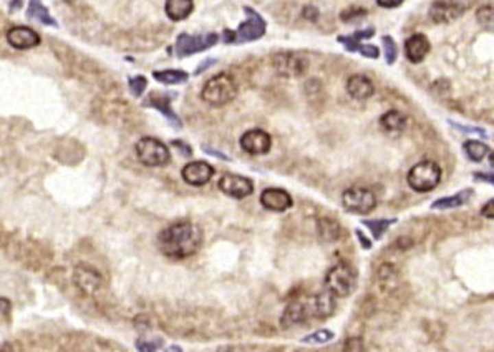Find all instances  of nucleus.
<instances>
[{
	"label": "nucleus",
	"mask_w": 494,
	"mask_h": 352,
	"mask_svg": "<svg viewBox=\"0 0 494 352\" xmlns=\"http://www.w3.org/2000/svg\"><path fill=\"white\" fill-rule=\"evenodd\" d=\"M202 244V231L198 224L179 221L158 235V248L166 258L186 259L196 255Z\"/></svg>",
	"instance_id": "f257e3e1"
},
{
	"label": "nucleus",
	"mask_w": 494,
	"mask_h": 352,
	"mask_svg": "<svg viewBox=\"0 0 494 352\" xmlns=\"http://www.w3.org/2000/svg\"><path fill=\"white\" fill-rule=\"evenodd\" d=\"M336 306V296L330 294L329 291L304 296V298L294 299L292 303L287 304L281 324L282 327H292L310 321V319H327L333 314Z\"/></svg>",
	"instance_id": "f03ea898"
},
{
	"label": "nucleus",
	"mask_w": 494,
	"mask_h": 352,
	"mask_svg": "<svg viewBox=\"0 0 494 352\" xmlns=\"http://www.w3.org/2000/svg\"><path fill=\"white\" fill-rule=\"evenodd\" d=\"M237 97V85L228 73H219L202 86V102L211 106H224Z\"/></svg>",
	"instance_id": "7ed1b4c3"
},
{
	"label": "nucleus",
	"mask_w": 494,
	"mask_h": 352,
	"mask_svg": "<svg viewBox=\"0 0 494 352\" xmlns=\"http://www.w3.org/2000/svg\"><path fill=\"white\" fill-rule=\"evenodd\" d=\"M357 278L355 268L346 263H338L325 274V291L336 298H345L355 290Z\"/></svg>",
	"instance_id": "20e7f679"
},
{
	"label": "nucleus",
	"mask_w": 494,
	"mask_h": 352,
	"mask_svg": "<svg viewBox=\"0 0 494 352\" xmlns=\"http://www.w3.org/2000/svg\"><path fill=\"white\" fill-rule=\"evenodd\" d=\"M410 188L415 189L416 193H430L433 191L441 181V168L440 165L432 160H425L412 166V169L406 175Z\"/></svg>",
	"instance_id": "39448f33"
},
{
	"label": "nucleus",
	"mask_w": 494,
	"mask_h": 352,
	"mask_svg": "<svg viewBox=\"0 0 494 352\" xmlns=\"http://www.w3.org/2000/svg\"><path fill=\"white\" fill-rule=\"evenodd\" d=\"M244 12L247 15V21L239 25L236 32L226 30L224 32V40L228 43H242L257 40L262 35L266 34V21L257 14L256 10L250 7H244Z\"/></svg>",
	"instance_id": "423d86ee"
},
{
	"label": "nucleus",
	"mask_w": 494,
	"mask_h": 352,
	"mask_svg": "<svg viewBox=\"0 0 494 352\" xmlns=\"http://www.w3.org/2000/svg\"><path fill=\"white\" fill-rule=\"evenodd\" d=\"M137 156L145 166H151V168H158V166H165L169 163L171 153L169 148L158 138L145 137L138 141L137 146Z\"/></svg>",
	"instance_id": "0eeeda50"
},
{
	"label": "nucleus",
	"mask_w": 494,
	"mask_h": 352,
	"mask_svg": "<svg viewBox=\"0 0 494 352\" xmlns=\"http://www.w3.org/2000/svg\"><path fill=\"white\" fill-rule=\"evenodd\" d=\"M270 65L284 78H298L307 72V58L296 52H277L270 57Z\"/></svg>",
	"instance_id": "6e6552de"
},
{
	"label": "nucleus",
	"mask_w": 494,
	"mask_h": 352,
	"mask_svg": "<svg viewBox=\"0 0 494 352\" xmlns=\"http://www.w3.org/2000/svg\"><path fill=\"white\" fill-rule=\"evenodd\" d=\"M342 203L346 211L355 215H368L377 207V198L372 189L364 187H352L342 195Z\"/></svg>",
	"instance_id": "1a4fd4ad"
},
{
	"label": "nucleus",
	"mask_w": 494,
	"mask_h": 352,
	"mask_svg": "<svg viewBox=\"0 0 494 352\" xmlns=\"http://www.w3.org/2000/svg\"><path fill=\"white\" fill-rule=\"evenodd\" d=\"M217 40H219L217 34H206V35L181 34L176 40L178 57H188V55L202 52V50L216 45Z\"/></svg>",
	"instance_id": "9d476101"
},
{
	"label": "nucleus",
	"mask_w": 494,
	"mask_h": 352,
	"mask_svg": "<svg viewBox=\"0 0 494 352\" xmlns=\"http://www.w3.org/2000/svg\"><path fill=\"white\" fill-rule=\"evenodd\" d=\"M466 7L460 0H435L430 5L428 15L435 23H451L464 14Z\"/></svg>",
	"instance_id": "9b49d317"
},
{
	"label": "nucleus",
	"mask_w": 494,
	"mask_h": 352,
	"mask_svg": "<svg viewBox=\"0 0 494 352\" xmlns=\"http://www.w3.org/2000/svg\"><path fill=\"white\" fill-rule=\"evenodd\" d=\"M217 187L224 195L236 198V200L247 198L249 195H252L254 191V185L249 178L234 175V173H226V175L219 180Z\"/></svg>",
	"instance_id": "f8f14e48"
},
{
	"label": "nucleus",
	"mask_w": 494,
	"mask_h": 352,
	"mask_svg": "<svg viewBox=\"0 0 494 352\" xmlns=\"http://www.w3.org/2000/svg\"><path fill=\"white\" fill-rule=\"evenodd\" d=\"M241 148L249 155H266L272 148V138L264 130H249L239 140Z\"/></svg>",
	"instance_id": "ddd939ff"
},
{
	"label": "nucleus",
	"mask_w": 494,
	"mask_h": 352,
	"mask_svg": "<svg viewBox=\"0 0 494 352\" xmlns=\"http://www.w3.org/2000/svg\"><path fill=\"white\" fill-rule=\"evenodd\" d=\"M214 175V168L206 161H191L183 168L181 176L191 187H204Z\"/></svg>",
	"instance_id": "4468645a"
},
{
	"label": "nucleus",
	"mask_w": 494,
	"mask_h": 352,
	"mask_svg": "<svg viewBox=\"0 0 494 352\" xmlns=\"http://www.w3.org/2000/svg\"><path fill=\"white\" fill-rule=\"evenodd\" d=\"M40 40H42L40 35L34 29H30V27L15 25L7 30V42L17 50L34 49V47L38 45Z\"/></svg>",
	"instance_id": "2eb2a0df"
},
{
	"label": "nucleus",
	"mask_w": 494,
	"mask_h": 352,
	"mask_svg": "<svg viewBox=\"0 0 494 352\" xmlns=\"http://www.w3.org/2000/svg\"><path fill=\"white\" fill-rule=\"evenodd\" d=\"M261 204L274 213H284L292 208V196L282 188H266L261 195Z\"/></svg>",
	"instance_id": "dca6fc26"
},
{
	"label": "nucleus",
	"mask_w": 494,
	"mask_h": 352,
	"mask_svg": "<svg viewBox=\"0 0 494 352\" xmlns=\"http://www.w3.org/2000/svg\"><path fill=\"white\" fill-rule=\"evenodd\" d=\"M73 283L77 284L80 291L91 296L102 288V276H99L98 271H95L93 268L85 266V264H80V266L75 268Z\"/></svg>",
	"instance_id": "f3484780"
},
{
	"label": "nucleus",
	"mask_w": 494,
	"mask_h": 352,
	"mask_svg": "<svg viewBox=\"0 0 494 352\" xmlns=\"http://www.w3.org/2000/svg\"><path fill=\"white\" fill-rule=\"evenodd\" d=\"M432 50L430 40L423 34H415L405 42V55L412 63H421Z\"/></svg>",
	"instance_id": "a211bd4d"
},
{
	"label": "nucleus",
	"mask_w": 494,
	"mask_h": 352,
	"mask_svg": "<svg viewBox=\"0 0 494 352\" xmlns=\"http://www.w3.org/2000/svg\"><path fill=\"white\" fill-rule=\"evenodd\" d=\"M346 92L352 98L355 100H366L370 98L375 92V86H373L372 80L365 75H352V77L346 80Z\"/></svg>",
	"instance_id": "6ab92c4d"
},
{
	"label": "nucleus",
	"mask_w": 494,
	"mask_h": 352,
	"mask_svg": "<svg viewBox=\"0 0 494 352\" xmlns=\"http://www.w3.org/2000/svg\"><path fill=\"white\" fill-rule=\"evenodd\" d=\"M166 15L173 22H181L188 19L194 10L193 0H166Z\"/></svg>",
	"instance_id": "aec40b11"
},
{
	"label": "nucleus",
	"mask_w": 494,
	"mask_h": 352,
	"mask_svg": "<svg viewBox=\"0 0 494 352\" xmlns=\"http://www.w3.org/2000/svg\"><path fill=\"white\" fill-rule=\"evenodd\" d=\"M317 233L322 241L333 243V241L340 238L342 228L340 224H338V221L333 220V218H320V220L317 221Z\"/></svg>",
	"instance_id": "412c9836"
},
{
	"label": "nucleus",
	"mask_w": 494,
	"mask_h": 352,
	"mask_svg": "<svg viewBox=\"0 0 494 352\" xmlns=\"http://www.w3.org/2000/svg\"><path fill=\"white\" fill-rule=\"evenodd\" d=\"M380 125L385 132L400 133L403 132L406 126V117L401 112H398V110H390V112L381 115Z\"/></svg>",
	"instance_id": "4be33fe9"
},
{
	"label": "nucleus",
	"mask_w": 494,
	"mask_h": 352,
	"mask_svg": "<svg viewBox=\"0 0 494 352\" xmlns=\"http://www.w3.org/2000/svg\"><path fill=\"white\" fill-rule=\"evenodd\" d=\"M27 15H29L30 19H37V21L40 23H43V25L58 27L57 21L51 17L49 9L42 3V0H30L29 9H27Z\"/></svg>",
	"instance_id": "5701e85b"
},
{
	"label": "nucleus",
	"mask_w": 494,
	"mask_h": 352,
	"mask_svg": "<svg viewBox=\"0 0 494 352\" xmlns=\"http://www.w3.org/2000/svg\"><path fill=\"white\" fill-rule=\"evenodd\" d=\"M146 105L154 106V108L159 110V112L165 113L166 118H168L169 121H173V124L176 126L181 125V121H179L176 113H174L173 108H171L168 97H163V95H159V93H151L150 97L146 98Z\"/></svg>",
	"instance_id": "b1692460"
},
{
	"label": "nucleus",
	"mask_w": 494,
	"mask_h": 352,
	"mask_svg": "<svg viewBox=\"0 0 494 352\" xmlns=\"http://www.w3.org/2000/svg\"><path fill=\"white\" fill-rule=\"evenodd\" d=\"M471 189H463V191L456 193V195L453 196H446V198H440V200H436L435 203L432 204L433 209H453V208H460L463 207V204L466 203V201L469 200V196H471Z\"/></svg>",
	"instance_id": "393cba45"
},
{
	"label": "nucleus",
	"mask_w": 494,
	"mask_h": 352,
	"mask_svg": "<svg viewBox=\"0 0 494 352\" xmlns=\"http://www.w3.org/2000/svg\"><path fill=\"white\" fill-rule=\"evenodd\" d=\"M463 150H464L466 156H468L471 161H476V163L483 161L489 153V146L483 143V141H478V140L464 141Z\"/></svg>",
	"instance_id": "a878e982"
},
{
	"label": "nucleus",
	"mask_w": 494,
	"mask_h": 352,
	"mask_svg": "<svg viewBox=\"0 0 494 352\" xmlns=\"http://www.w3.org/2000/svg\"><path fill=\"white\" fill-rule=\"evenodd\" d=\"M153 77L165 85H179V83L188 80L189 75L183 70H159V72L153 73Z\"/></svg>",
	"instance_id": "bb28decb"
},
{
	"label": "nucleus",
	"mask_w": 494,
	"mask_h": 352,
	"mask_svg": "<svg viewBox=\"0 0 494 352\" xmlns=\"http://www.w3.org/2000/svg\"><path fill=\"white\" fill-rule=\"evenodd\" d=\"M397 220H366L364 221V224L366 228L372 231L373 238L375 239H380L381 236H384V233L388 229L390 226H392L393 223H395Z\"/></svg>",
	"instance_id": "cd10ccee"
},
{
	"label": "nucleus",
	"mask_w": 494,
	"mask_h": 352,
	"mask_svg": "<svg viewBox=\"0 0 494 352\" xmlns=\"http://www.w3.org/2000/svg\"><path fill=\"white\" fill-rule=\"evenodd\" d=\"M332 339H333V332L332 331L320 329V331L312 332V334L305 336V338L302 339V342H304V344H325V342L332 341Z\"/></svg>",
	"instance_id": "c85d7f7f"
},
{
	"label": "nucleus",
	"mask_w": 494,
	"mask_h": 352,
	"mask_svg": "<svg viewBox=\"0 0 494 352\" xmlns=\"http://www.w3.org/2000/svg\"><path fill=\"white\" fill-rule=\"evenodd\" d=\"M381 42H384V50H385L386 63H388V65H393V63L397 62V55H398L397 43H395V40H393L392 37H388V35H385V37L381 38Z\"/></svg>",
	"instance_id": "c756f323"
},
{
	"label": "nucleus",
	"mask_w": 494,
	"mask_h": 352,
	"mask_svg": "<svg viewBox=\"0 0 494 352\" xmlns=\"http://www.w3.org/2000/svg\"><path fill=\"white\" fill-rule=\"evenodd\" d=\"M478 22L486 29L494 30V7H483L478 10Z\"/></svg>",
	"instance_id": "7c9ffc66"
},
{
	"label": "nucleus",
	"mask_w": 494,
	"mask_h": 352,
	"mask_svg": "<svg viewBox=\"0 0 494 352\" xmlns=\"http://www.w3.org/2000/svg\"><path fill=\"white\" fill-rule=\"evenodd\" d=\"M366 15V10L365 9H360V7H352V9H346L340 14V19L344 22H355V21H360V19H364Z\"/></svg>",
	"instance_id": "2f4dec72"
},
{
	"label": "nucleus",
	"mask_w": 494,
	"mask_h": 352,
	"mask_svg": "<svg viewBox=\"0 0 494 352\" xmlns=\"http://www.w3.org/2000/svg\"><path fill=\"white\" fill-rule=\"evenodd\" d=\"M161 346H163L161 339H153V341H150V339H139L137 342L139 352H156Z\"/></svg>",
	"instance_id": "473e14b6"
},
{
	"label": "nucleus",
	"mask_w": 494,
	"mask_h": 352,
	"mask_svg": "<svg viewBox=\"0 0 494 352\" xmlns=\"http://www.w3.org/2000/svg\"><path fill=\"white\" fill-rule=\"evenodd\" d=\"M146 85H148V82H146L145 77L130 78V90L134 97H141L143 92H145Z\"/></svg>",
	"instance_id": "72a5a7b5"
},
{
	"label": "nucleus",
	"mask_w": 494,
	"mask_h": 352,
	"mask_svg": "<svg viewBox=\"0 0 494 352\" xmlns=\"http://www.w3.org/2000/svg\"><path fill=\"white\" fill-rule=\"evenodd\" d=\"M449 125L455 126L456 130H460V132H463V133H476V135H480V137L488 135V133H486V130L480 128V126H466V125H461V124H455V121H449Z\"/></svg>",
	"instance_id": "f704fd0d"
},
{
	"label": "nucleus",
	"mask_w": 494,
	"mask_h": 352,
	"mask_svg": "<svg viewBox=\"0 0 494 352\" xmlns=\"http://www.w3.org/2000/svg\"><path fill=\"white\" fill-rule=\"evenodd\" d=\"M357 52L362 54L366 58H378V57H380V50H378V47H375V45H364V43H360V45H358Z\"/></svg>",
	"instance_id": "c9c22d12"
},
{
	"label": "nucleus",
	"mask_w": 494,
	"mask_h": 352,
	"mask_svg": "<svg viewBox=\"0 0 494 352\" xmlns=\"http://www.w3.org/2000/svg\"><path fill=\"white\" fill-rule=\"evenodd\" d=\"M344 352H364V342L360 338H350L346 339Z\"/></svg>",
	"instance_id": "e433bc0d"
},
{
	"label": "nucleus",
	"mask_w": 494,
	"mask_h": 352,
	"mask_svg": "<svg viewBox=\"0 0 494 352\" xmlns=\"http://www.w3.org/2000/svg\"><path fill=\"white\" fill-rule=\"evenodd\" d=\"M481 216L488 218V220H494V198L493 200H489L488 203L481 208Z\"/></svg>",
	"instance_id": "4c0bfd02"
},
{
	"label": "nucleus",
	"mask_w": 494,
	"mask_h": 352,
	"mask_svg": "<svg viewBox=\"0 0 494 352\" xmlns=\"http://www.w3.org/2000/svg\"><path fill=\"white\" fill-rule=\"evenodd\" d=\"M302 14H304V17L307 19V21H310V22H316L317 19H318V10H317L314 5H307L305 9H304V12H302Z\"/></svg>",
	"instance_id": "58836bf2"
},
{
	"label": "nucleus",
	"mask_w": 494,
	"mask_h": 352,
	"mask_svg": "<svg viewBox=\"0 0 494 352\" xmlns=\"http://www.w3.org/2000/svg\"><path fill=\"white\" fill-rule=\"evenodd\" d=\"M377 3L384 9H395V7L403 3V0H377Z\"/></svg>",
	"instance_id": "ea45409f"
},
{
	"label": "nucleus",
	"mask_w": 494,
	"mask_h": 352,
	"mask_svg": "<svg viewBox=\"0 0 494 352\" xmlns=\"http://www.w3.org/2000/svg\"><path fill=\"white\" fill-rule=\"evenodd\" d=\"M373 34H375V29H365V30H358V32H355V34H353L352 37L355 38V40L360 42L362 38H370V37H373Z\"/></svg>",
	"instance_id": "a19ab883"
},
{
	"label": "nucleus",
	"mask_w": 494,
	"mask_h": 352,
	"mask_svg": "<svg viewBox=\"0 0 494 352\" xmlns=\"http://www.w3.org/2000/svg\"><path fill=\"white\" fill-rule=\"evenodd\" d=\"M476 180L486 181V183L494 185V173H475Z\"/></svg>",
	"instance_id": "79ce46f5"
},
{
	"label": "nucleus",
	"mask_w": 494,
	"mask_h": 352,
	"mask_svg": "<svg viewBox=\"0 0 494 352\" xmlns=\"http://www.w3.org/2000/svg\"><path fill=\"white\" fill-rule=\"evenodd\" d=\"M357 236H358V239H360V243L364 244V248H365V249H370V248H372V243H370V241L366 239L364 235H362V231H357Z\"/></svg>",
	"instance_id": "37998d69"
},
{
	"label": "nucleus",
	"mask_w": 494,
	"mask_h": 352,
	"mask_svg": "<svg viewBox=\"0 0 494 352\" xmlns=\"http://www.w3.org/2000/svg\"><path fill=\"white\" fill-rule=\"evenodd\" d=\"M2 312H3V316H5L7 312H9V301H7L5 298L2 299Z\"/></svg>",
	"instance_id": "c03bdc74"
},
{
	"label": "nucleus",
	"mask_w": 494,
	"mask_h": 352,
	"mask_svg": "<svg viewBox=\"0 0 494 352\" xmlns=\"http://www.w3.org/2000/svg\"><path fill=\"white\" fill-rule=\"evenodd\" d=\"M489 163H491V166L494 168V152H491V155H489Z\"/></svg>",
	"instance_id": "a18cd8bd"
},
{
	"label": "nucleus",
	"mask_w": 494,
	"mask_h": 352,
	"mask_svg": "<svg viewBox=\"0 0 494 352\" xmlns=\"http://www.w3.org/2000/svg\"><path fill=\"white\" fill-rule=\"evenodd\" d=\"M166 352H181V349H179L178 346H174V347H171V349L166 351Z\"/></svg>",
	"instance_id": "49530a36"
}]
</instances>
